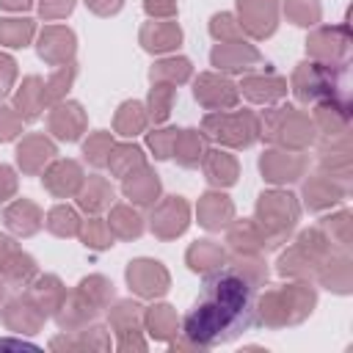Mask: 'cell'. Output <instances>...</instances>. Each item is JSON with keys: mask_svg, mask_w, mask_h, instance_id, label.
<instances>
[{"mask_svg": "<svg viewBox=\"0 0 353 353\" xmlns=\"http://www.w3.org/2000/svg\"><path fill=\"white\" fill-rule=\"evenodd\" d=\"M251 284L237 268L212 273L204 281V301L185 317V334L199 345H212L245 331L256 320Z\"/></svg>", "mask_w": 353, "mask_h": 353, "instance_id": "6da1fadb", "label": "cell"}, {"mask_svg": "<svg viewBox=\"0 0 353 353\" xmlns=\"http://www.w3.org/2000/svg\"><path fill=\"white\" fill-rule=\"evenodd\" d=\"M204 130L218 138L221 143H229V146H248L256 141L259 135V121L251 110H240V113H212L204 119Z\"/></svg>", "mask_w": 353, "mask_h": 353, "instance_id": "7a4b0ae2", "label": "cell"}, {"mask_svg": "<svg viewBox=\"0 0 353 353\" xmlns=\"http://www.w3.org/2000/svg\"><path fill=\"white\" fill-rule=\"evenodd\" d=\"M256 215L262 223V237H281L298 221V204L290 193H262L256 204Z\"/></svg>", "mask_w": 353, "mask_h": 353, "instance_id": "3957f363", "label": "cell"}, {"mask_svg": "<svg viewBox=\"0 0 353 353\" xmlns=\"http://www.w3.org/2000/svg\"><path fill=\"white\" fill-rule=\"evenodd\" d=\"M292 88L301 102H314V99H331L336 88V77L331 66L323 63H301L292 77Z\"/></svg>", "mask_w": 353, "mask_h": 353, "instance_id": "277c9868", "label": "cell"}, {"mask_svg": "<svg viewBox=\"0 0 353 353\" xmlns=\"http://www.w3.org/2000/svg\"><path fill=\"white\" fill-rule=\"evenodd\" d=\"M265 132H268V138H273L279 143H292V146H303L306 141H312V124L295 108H279V110H273L268 116Z\"/></svg>", "mask_w": 353, "mask_h": 353, "instance_id": "5b68a950", "label": "cell"}, {"mask_svg": "<svg viewBox=\"0 0 353 353\" xmlns=\"http://www.w3.org/2000/svg\"><path fill=\"white\" fill-rule=\"evenodd\" d=\"M240 28L262 39L276 30V0H237Z\"/></svg>", "mask_w": 353, "mask_h": 353, "instance_id": "8992f818", "label": "cell"}, {"mask_svg": "<svg viewBox=\"0 0 353 353\" xmlns=\"http://www.w3.org/2000/svg\"><path fill=\"white\" fill-rule=\"evenodd\" d=\"M188 226V204L179 196H168L154 212H152V232L163 240L182 234Z\"/></svg>", "mask_w": 353, "mask_h": 353, "instance_id": "52a82bcc", "label": "cell"}, {"mask_svg": "<svg viewBox=\"0 0 353 353\" xmlns=\"http://www.w3.org/2000/svg\"><path fill=\"white\" fill-rule=\"evenodd\" d=\"M127 281L135 292L141 295H160L168 287V273L163 270L160 262L152 259H135L127 268Z\"/></svg>", "mask_w": 353, "mask_h": 353, "instance_id": "ba28073f", "label": "cell"}, {"mask_svg": "<svg viewBox=\"0 0 353 353\" xmlns=\"http://www.w3.org/2000/svg\"><path fill=\"white\" fill-rule=\"evenodd\" d=\"M196 99L204 108H232L237 102V85L229 83L226 77L201 74L196 80Z\"/></svg>", "mask_w": 353, "mask_h": 353, "instance_id": "9c48e42d", "label": "cell"}, {"mask_svg": "<svg viewBox=\"0 0 353 353\" xmlns=\"http://www.w3.org/2000/svg\"><path fill=\"white\" fill-rule=\"evenodd\" d=\"M259 63V52L243 41H221L212 50V66L226 69V72H243Z\"/></svg>", "mask_w": 353, "mask_h": 353, "instance_id": "30bf717a", "label": "cell"}, {"mask_svg": "<svg viewBox=\"0 0 353 353\" xmlns=\"http://www.w3.org/2000/svg\"><path fill=\"white\" fill-rule=\"evenodd\" d=\"M83 127H85V116H83V108L77 102H61V105L52 108V113H50V132H55V138L77 141Z\"/></svg>", "mask_w": 353, "mask_h": 353, "instance_id": "8fae6325", "label": "cell"}, {"mask_svg": "<svg viewBox=\"0 0 353 353\" xmlns=\"http://www.w3.org/2000/svg\"><path fill=\"white\" fill-rule=\"evenodd\" d=\"M80 185H83V171L74 160H58L44 174V188L55 196H72L80 190Z\"/></svg>", "mask_w": 353, "mask_h": 353, "instance_id": "7c38bea8", "label": "cell"}, {"mask_svg": "<svg viewBox=\"0 0 353 353\" xmlns=\"http://www.w3.org/2000/svg\"><path fill=\"white\" fill-rule=\"evenodd\" d=\"M72 52H74V36H72V30L58 28V25L44 28L41 41H39V55L44 61H50V63H66L72 58Z\"/></svg>", "mask_w": 353, "mask_h": 353, "instance_id": "4fadbf2b", "label": "cell"}, {"mask_svg": "<svg viewBox=\"0 0 353 353\" xmlns=\"http://www.w3.org/2000/svg\"><path fill=\"white\" fill-rule=\"evenodd\" d=\"M3 218H6V226L11 232L25 234V237L39 232V226H41V210L33 201H28V199H17L14 204H8Z\"/></svg>", "mask_w": 353, "mask_h": 353, "instance_id": "5bb4252c", "label": "cell"}, {"mask_svg": "<svg viewBox=\"0 0 353 353\" xmlns=\"http://www.w3.org/2000/svg\"><path fill=\"white\" fill-rule=\"evenodd\" d=\"M52 154H55V146H52L44 135H28V138L19 143V149H17V160H19L22 171H28V174L41 171L44 163H47Z\"/></svg>", "mask_w": 353, "mask_h": 353, "instance_id": "9a60e30c", "label": "cell"}, {"mask_svg": "<svg viewBox=\"0 0 353 353\" xmlns=\"http://www.w3.org/2000/svg\"><path fill=\"white\" fill-rule=\"evenodd\" d=\"M44 105H47V97H44V83H41V77H25L22 88H19L17 97H14V108H17L19 119H28V121L39 119V113H41Z\"/></svg>", "mask_w": 353, "mask_h": 353, "instance_id": "2e32d148", "label": "cell"}, {"mask_svg": "<svg viewBox=\"0 0 353 353\" xmlns=\"http://www.w3.org/2000/svg\"><path fill=\"white\" fill-rule=\"evenodd\" d=\"M259 165H262V174L270 182H292L301 174L303 160L295 157V154H287V152H268Z\"/></svg>", "mask_w": 353, "mask_h": 353, "instance_id": "e0dca14e", "label": "cell"}, {"mask_svg": "<svg viewBox=\"0 0 353 353\" xmlns=\"http://www.w3.org/2000/svg\"><path fill=\"white\" fill-rule=\"evenodd\" d=\"M309 52L314 58H323V61H334V58H342L345 50H347V33L345 30H334V28H323L317 30L309 41H306Z\"/></svg>", "mask_w": 353, "mask_h": 353, "instance_id": "ac0fdd59", "label": "cell"}, {"mask_svg": "<svg viewBox=\"0 0 353 353\" xmlns=\"http://www.w3.org/2000/svg\"><path fill=\"white\" fill-rule=\"evenodd\" d=\"M127 182H124V196L130 199V201H135V204H152L154 199H157V193H160V179H157V174H152L146 165L143 168H138V171H132L130 176H124Z\"/></svg>", "mask_w": 353, "mask_h": 353, "instance_id": "d6986e66", "label": "cell"}, {"mask_svg": "<svg viewBox=\"0 0 353 353\" xmlns=\"http://www.w3.org/2000/svg\"><path fill=\"white\" fill-rule=\"evenodd\" d=\"M182 39V30L174 25V22H149L143 25L141 30V44L149 50V52H165V50H174Z\"/></svg>", "mask_w": 353, "mask_h": 353, "instance_id": "ffe728a7", "label": "cell"}, {"mask_svg": "<svg viewBox=\"0 0 353 353\" xmlns=\"http://www.w3.org/2000/svg\"><path fill=\"white\" fill-rule=\"evenodd\" d=\"M185 168H193L204 160L207 146H204V135H199V130H179L176 141H174V152H171Z\"/></svg>", "mask_w": 353, "mask_h": 353, "instance_id": "44dd1931", "label": "cell"}, {"mask_svg": "<svg viewBox=\"0 0 353 353\" xmlns=\"http://www.w3.org/2000/svg\"><path fill=\"white\" fill-rule=\"evenodd\" d=\"M232 218V201L221 193H207L199 201V221L207 229H221Z\"/></svg>", "mask_w": 353, "mask_h": 353, "instance_id": "7402d4cb", "label": "cell"}, {"mask_svg": "<svg viewBox=\"0 0 353 353\" xmlns=\"http://www.w3.org/2000/svg\"><path fill=\"white\" fill-rule=\"evenodd\" d=\"M243 94L248 99H254V102H273V99L287 94V80L273 77V74H268V77H245L243 80Z\"/></svg>", "mask_w": 353, "mask_h": 353, "instance_id": "603a6c76", "label": "cell"}, {"mask_svg": "<svg viewBox=\"0 0 353 353\" xmlns=\"http://www.w3.org/2000/svg\"><path fill=\"white\" fill-rule=\"evenodd\" d=\"M204 171L212 185H234L237 179V160L226 152H207L204 154Z\"/></svg>", "mask_w": 353, "mask_h": 353, "instance_id": "cb8c5ba5", "label": "cell"}, {"mask_svg": "<svg viewBox=\"0 0 353 353\" xmlns=\"http://www.w3.org/2000/svg\"><path fill=\"white\" fill-rule=\"evenodd\" d=\"M110 199H113V190H110V185H108L102 176H88V182L77 190V201H80V207L88 210V212L105 210V207L110 204Z\"/></svg>", "mask_w": 353, "mask_h": 353, "instance_id": "d4e9b609", "label": "cell"}, {"mask_svg": "<svg viewBox=\"0 0 353 353\" xmlns=\"http://www.w3.org/2000/svg\"><path fill=\"white\" fill-rule=\"evenodd\" d=\"M108 165H110V171H113L116 176H130L132 171L143 168L146 163H143V152H141L138 146L124 143V146H113V149H110Z\"/></svg>", "mask_w": 353, "mask_h": 353, "instance_id": "484cf974", "label": "cell"}, {"mask_svg": "<svg viewBox=\"0 0 353 353\" xmlns=\"http://www.w3.org/2000/svg\"><path fill=\"white\" fill-rule=\"evenodd\" d=\"M188 262H190L193 270L210 273V270L223 268V251H221V245H215V243H210V240H201V243H196V245L188 251Z\"/></svg>", "mask_w": 353, "mask_h": 353, "instance_id": "4316f807", "label": "cell"}, {"mask_svg": "<svg viewBox=\"0 0 353 353\" xmlns=\"http://www.w3.org/2000/svg\"><path fill=\"white\" fill-rule=\"evenodd\" d=\"M146 121H149V116H146V110L138 102H124L119 108V113H116V132H121V135H138L146 127Z\"/></svg>", "mask_w": 353, "mask_h": 353, "instance_id": "83f0119b", "label": "cell"}, {"mask_svg": "<svg viewBox=\"0 0 353 353\" xmlns=\"http://www.w3.org/2000/svg\"><path fill=\"white\" fill-rule=\"evenodd\" d=\"M306 201H309V207L312 210H323V207H328V204H334V201H339V196H342V190L331 182V179H312V182H306Z\"/></svg>", "mask_w": 353, "mask_h": 353, "instance_id": "f1b7e54d", "label": "cell"}, {"mask_svg": "<svg viewBox=\"0 0 353 353\" xmlns=\"http://www.w3.org/2000/svg\"><path fill=\"white\" fill-rule=\"evenodd\" d=\"M149 77L152 80H165V83H185L188 77H190V61L188 58H168V61H160V63H154L152 66V72H149Z\"/></svg>", "mask_w": 353, "mask_h": 353, "instance_id": "f546056e", "label": "cell"}, {"mask_svg": "<svg viewBox=\"0 0 353 353\" xmlns=\"http://www.w3.org/2000/svg\"><path fill=\"white\" fill-rule=\"evenodd\" d=\"M110 232H116L119 237H124V240H130V237H138L141 232H143V223H141V215L135 212V210H130V207H116L113 212H110Z\"/></svg>", "mask_w": 353, "mask_h": 353, "instance_id": "4dcf8cb0", "label": "cell"}, {"mask_svg": "<svg viewBox=\"0 0 353 353\" xmlns=\"http://www.w3.org/2000/svg\"><path fill=\"white\" fill-rule=\"evenodd\" d=\"M47 229L58 237H72V234L80 232V218L72 207H55L47 215Z\"/></svg>", "mask_w": 353, "mask_h": 353, "instance_id": "1f68e13d", "label": "cell"}, {"mask_svg": "<svg viewBox=\"0 0 353 353\" xmlns=\"http://www.w3.org/2000/svg\"><path fill=\"white\" fill-rule=\"evenodd\" d=\"M33 36L30 19H0V41L8 47H25Z\"/></svg>", "mask_w": 353, "mask_h": 353, "instance_id": "d6a6232c", "label": "cell"}, {"mask_svg": "<svg viewBox=\"0 0 353 353\" xmlns=\"http://www.w3.org/2000/svg\"><path fill=\"white\" fill-rule=\"evenodd\" d=\"M171 102H174V88L171 83H157L149 94V116L154 121H165L171 113Z\"/></svg>", "mask_w": 353, "mask_h": 353, "instance_id": "836d02e7", "label": "cell"}, {"mask_svg": "<svg viewBox=\"0 0 353 353\" xmlns=\"http://www.w3.org/2000/svg\"><path fill=\"white\" fill-rule=\"evenodd\" d=\"M229 243H232L237 251L248 254V251H256L259 245H265V237L256 232L254 223H237V226L229 232Z\"/></svg>", "mask_w": 353, "mask_h": 353, "instance_id": "e575fe53", "label": "cell"}, {"mask_svg": "<svg viewBox=\"0 0 353 353\" xmlns=\"http://www.w3.org/2000/svg\"><path fill=\"white\" fill-rule=\"evenodd\" d=\"M3 273H6L8 281H14V284H25V281L36 273V262H33L28 254L17 251V254L3 265Z\"/></svg>", "mask_w": 353, "mask_h": 353, "instance_id": "d590c367", "label": "cell"}, {"mask_svg": "<svg viewBox=\"0 0 353 353\" xmlns=\"http://www.w3.org/2000/svg\"><path fill=\"white\" fill-rule=\"evenodd\" d=\"M110 149H113L110 135H108V132H94V135L85 141L83 154H85V160H88L91 165H105V163H108Z\"/></svg>", "mask_w": 353, "mask_h": 353, "instance_id": "8d00e7d4", "label": "cell"}, {"mask_svg": "<svg viewBox=\"0 0 353 353\" xmlns=\"http://www.w3.org/2000/svg\"><path fill=\"white\" fill-rule=\"evenodd\" d=\"M287 17L295 25H314L320 17L317 0H287Z\"/></svg>", "mask_w": 353, "mask_h": 353, "instance_id": "74e56055", "label": "cell"}, {"mask_svg": "<svg viewBox=\"0 0 353 353\" xmlns=\"http://www.w3.org/2000/svg\"><path fill=\"white\" fill-rule=\"evenodd\" d=\"M83 240H85L88 248H108V245H113V243H110V226H105L99 218L85 221V226H83Z\"/></svg>", "mask_w": 353, "mask_h": 353, "instance_id": "f35d334b", "label": "cell"}, {"mask_svg": "<svg viewBox=\"0 0 353 353\" xmlns=\"http://www.w3.org/2000/svg\"><path fill=\"white\" fill-rule=\"evenodd\" d=\"M210 30H212V36L221 39V41H237V36H240L243 28H240V22H234L232 14H215Z\"/></svg>", "mask_w": 353, "mask_h": 353, "instance_id": "ab89813d", "label": "cell"}, {"mask_svg": "<svg viewBox=\"0 0 353 353\" xmlns=\"http://www.w3.org/2000/svg\"><path fill=\"white\" fill-rule=\"evenodd\" d=\"M72 77H74V66H72V63L61 66V69L55 72V77H52V80L44 85V97H47V102L61 99V97H63V91L72 85Z\"/></svg>", "mask_w": 353, "mask_h": 353, "instance_id": "60d3db41", "label": "cell"}, {"mask_svg": "<svg viewBox=\"0 0 353 353\" xmlns=\"http://www.w3.org/2000/svg\"><path fill=\"white\" fill-rule=\"evenodd\" d=\"M176 132L179 130H157V132H149V146L154 149V157L157 160H165V157H171V152H174V141H176Z\"/></svg>", "mask_w": 353, "mask_h": 353, "instance_id": "b9f144b4", "label": "cell"}, {"mask_svg": "<svg viewBox=\"0 0 353 353\" xmlns=\"http://www.w3.org/2000/svg\"><path fill=\"white\" fill-rule=\"evenodd\" d=\"M149 325L157 331V336H165L168 331H174L176 320H174V314H171V306H157V309H152V312H149ZM154 331H152V334H154Z\"/></svg>", "mask_w": 353, "mask_h": 353, "instance_id": "7bdbcfd3", "label": "cell"}, {"mask_svg": "<svg viewBox=\"0 0 353 353\" xmlns=\"http://www.w3.org/2000/svg\"><path fill=\"white\" fill-rule=\"evenodd\" d=\"M19 130H22V119H19V113H14L11 108H3V105H0V141H11V138H17Z\"/></svg>", "mask_w": 353, "mask_h": 353, "instance_id": "ee69618b", "label": "cell"}, {"mask_svg": "<svg viewBox=\"0 0 353 353\" xmlns=\"http://www.w3.org/2000/svg\"><path fill=\"white\" fill-rule=\"evenodd\" d=\"M39 8H41V17L58 19V17H66L74 8V0H41Z\"/></svg>", "mask_w": 353, "mask_h": 353, "instance_id": "f6af8a7d", "label": "cell"}, {"mask_svg": "<svg viewBox=\"0 0 353 353\" xmlns=\"http://www.w3.org/2000/svg\"><path fill=\"white\" fill-rule=\"evenodd\" d=\"M14 77H17V63H14L8 55H3V52H0V97H3V94H8V88H11Z\"/></svg>", "mask_w": 353, "mask_h": 353, "instance_id": "bcb514c9", "label": "cell"}, {"mask_svg": "<svg viewBox=\"0 0 353 353\" xmlns=\"http://www.w3.org/2000/svg\"><path fill=\"white\" fill-rule=\"evenodd\" d=\"M143 8L152 17H174L176 14V0H143Z\"/></svg>", "mask_w": 353, "mask_h": 353, "instance_id": "7dc6e473", "label": "cell"}, {"mask_svg": "<svg viewBox=\"0 0 353 353\" xmlns=\"http://www.w3.org/2000/svg\"><path fill=\"white\" fill-rule=\"evenodd\" d=\"M17 190V176L8 165H0V201H6L8 196H14Z\"/></svg>", "mask_w": 353, "mask_h": 353, "instance_id": "c3c4849f", "label": "cell"}, {"mask_svg": "<svg viewBox=\"0 0 353 353\" xmlns=\"http://www.w3.org/2000/svg\"><path fill=\"white\" fill-rule=\"evenodd\" d=\"M85 6H88L91 11L108 17V14H116V11L121 8V0H85Z\"/></svg>", "mask_w": 353, "mask_h": 353, "instance_id": "681fc988", "label": "cell"}, {"mask_svg": "<svg viewBox=\"0 0 353 353\" xmlns=\"http://www.w3.org/2000/svg\"><path fill=\"white\" fill-rule=\"evenodd\" d=\"M19 248L14 245V240L11 237H6V234H0V270H3V265L17 254Z\"/></svg>", "mask_w": 353, "mask_h": 353, "instance_id": "f907efd6", "label": "cell"}, {"mask_svg": "<svg viewBox=\"0 0 353 353\" xmlns=\"http://www.w3.org/2000/svg\"><path fill=\"white\" fill-rule=\"evenodd\" d=\"M28 6H30V0H0V8H8V11H22Z\"/></svg>", "mask_w": 353, "mask_h": 353, "instance_id": "816d5d0a", "label": "cell"}, {"mask_svg": "<svg viewBox=\"0 0 353 353\" xmlns=\"http://www.w3.org/2000/svg\"><path fill=\"white\" fill-rule=\"evenodd\" d=\"M0 292H3V287H0Z\"/></svg>", "mask_w": 353, "mask_h": 353, "instance_id": "f5cc1de1", "label": "cell"}]
</instances>
